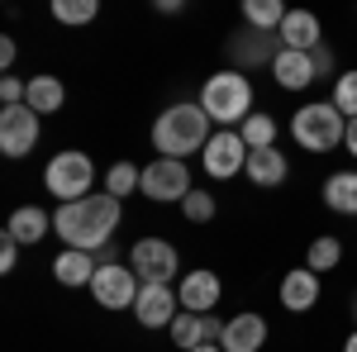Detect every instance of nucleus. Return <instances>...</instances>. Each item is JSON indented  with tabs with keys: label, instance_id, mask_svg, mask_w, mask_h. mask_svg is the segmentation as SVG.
I'll use <instances>...</instances> for the list:
<instances>
[{
	"label": "nucleus",
	"instance_id": "nucleus-32",
	"mask_svg": "<svg viewBox=\"0 0 357 352\" xmlns=\"http://www.w3.org/2000/svg\"><path fill=\"white\" fill-rule=\"evenodd\" d=\"M200 328H205V343H224V324L215 314H200Z\"/></svg>",
	"mask_w": 357,
	"mask_h": 352
},
{
	"label": "nucleus",
	"instance_id": "nucleus-38",
	"mask_svg": "<svg viewBox=\"0 0 357 352\" xmlns=\"http://www.w3.org/2000/svg\"><path fill=\"white\" fill-rule=\"evenodd\" d=\"M353 324H357V296H353Z\"/></svg>",
	"mask_w": 357,
	"mask_h": 352
},
{
	"label": "nucleus",
	"instance_id": "nucleus-20",
	"mask_svg": "<svg viewBox=\"0 0 357 352\" xmlns=\"http://www.w3.org/2000/svg\"><path fill=\"white\" fill-rule=\"evenodd\" d=\"M43 234H53V215H43L38 205H20L5 224V238H15L20 247H33Z\"/></svg>",
	"mask_w": 357,
	"mask_h": 352
},
{
	"label": "nucleus",
	"instance_id": "nucleus-7",
	"mask_svg": "<svg viewBox=\"0 0 357 352\" xmlns=\"http://www.w3.org/2000/svg\"><path fill=\"white\" fill-rule=\"evenodd\" d=\"M143 195L158 200V205H172V200H186L191 195V167L176 162V158H153L143 167Z\"/></svg>",
	"mask_w": 357,
	"mask_h": 352
},
{
	"label": "nucleus",
	"instance_id": "nucleus-34",
	"mask_svg": "<svg viewBox=\"0 0 357 352\" xmlns=\"http://www.w3.org/2000/svg\"><path fill=\"white\" fill-rule=\"evenodd\" d=\"M15 53H20V48H15V38H0V67H5V72L15 67Z\"/></svg>",
	"mask_w": 357,
	"mask_h": 352
},
{
	"label": "nucleus",
	"instance_id": "nucleus-1",
	"mask_svg": "<svg viewBox=\"0 0 357 352\" xmlns=\"http://www.w3.org/2000/svg\"><path fill=\"white\" fill-rule=\"evenodd\" d=\"M124 219V200H114L110 190H91L86 200L57 205L53 234L62 238V247H82V252H105Z\"/></svg>",
	"mask_w": 357,
	"mask_h": 352
},
{
	"label": "nucleus",
	"instance_id": "nucleus-4",
	"mask_svg": "<svg viewBox=\"0 0 357 352\" xmlns=\"http://www.w3.org/2000/svg\"><path fill=\"white\" fill-rule=\"evenodd\" d=\"M291 138H296V148H305V153H333L348 138V119L333 109V100H310V105L296 109Z\"/></svg>",
	"mask_w": 357,
	"mask_h": 352
},
{
	"label": "nucleus",
	"instance_id": "nucleus-2",
	"mask_svg": "<svg viewBox=\"0 0 357 352\" xmlns=\"http://www.w3.org/2000/svg\"><path fill=\"white\" fill-rule=\"evenodd\" d=\"M210 114L200 109V100H181V105H167L158 114V124H153V148H158V158H176V162H186V153H205V143H210Z\"/></svg>",
	"mask_w": 357,
	"mask_h": 352
},
{
	"label": "nucleus",
	"instance_id": "nucleus-17",
	"mask_svg": "<svg viewBox=\"0 0 357 352\" xmlns=\"http://www.w3.org/2000/svg\"><path fill=\"white\" fill-rule=\"evenodd\" d=\"M229 53L238 57V72H243V67H252V62H257V67H262V62L272 67L276 53H281V38H272V33H257V29H243V33H234Z\"/></svg>",
	"mask_w": 357,
	"mask_h": 352
},
{
	"label": "nucleus",
	"instance_id": "nucleus-29",
	"mask_svg": "<svg viewBox=\"0 0 357 352\" xmlns=\"http://www.w3.org/2000/svg\"><path fill=\"white\" fill-rule=\"evenodd\" d=\"M333 109H338L343 119H357V72H343V77L333 82Z\"/></svg>",
	"mask_w": 357,
	"mask_h": 352
},
{
	"label": "nucleus",
	"instance_id": "nucleus-24",
	"mask_svg": "<svg viewBox=\"0 0 357 352\" xmlns=\"http://www.w3.org/2000/svg\"><path fill=\"white\" fill-rule=\"evenodd\" d=\"M238 134H243L248 153H257V148H276V119L257 109V114H248L243 124H238Z\"/></svg>",
	"mask_w": 357,
	"mask_h": 352
},
{
	"label": "nucleus",
	"instance_id": "nucleus-33",
	"mask_svg": "<svg viewBox=\"0 0 357 352\" xmlns=\"http://www.w3.org/2000/svg\"><path fill=\"white\" fill-rule=\"evenodd\" d=\"M314 72H319V77H329V72H333V53H329V48H314Z\"/></svg>",
	"mask_w": 357,
	"mask_h": 352
},
{
	"label": "nucleus",
	"instance_id": "nucleus-31",
	"mask_svg": "<svg viewBox=\"0 0 357 352\" xmlns=\"http://www.w3.org/2000/svg\"><path fill=\"white\" fill-rule=\"evenodd\" d=\"M15 262H20V243L5 238V243H0V271H15Z\"/></svg>",
	"mask_w": 357,
	"mask_h": 352
},
{
	"label": "nucleus",
	"instance_id": "nucleus-35",
	"mask_svg": "<svg viewBox=\"0 0 357 352\" xmlns=\"http://www.w3.org/2000/svg\"><path fill=\"white\" fill-rule=\"evenodd\" d=\"M343 148L357 158V119H348V138H343Z\"/></svg>",
	"mask_w": 357,
	"mask_h": 352
},
{
	"label": "nucleus",
	"instance_id": "nucleus-12",
	"mask_svg": "<svg viewBox=\"0 0 357 352\" xmlns=\"http://www.w3.org/2000/svg\"><path fill=\"white\" fill-rule=\"evenodd\" d=\"M134 314L143 328H172V319L181 314V300L172 286H143L134 300Z\"/></svg>",
	"mask_w": 357,
	"mask_h": 352
},
{
	"label": "nucleus",
	"instance_id": "nucleus-13",
	"mask_svg": "<svg viewBox=\"0 0 357 352\" xmlns=\"http://www.w3.org/2000/svg\"><path fill=\"white\" fill-rule=\"evenodd\" d=\"M272 77L281 91H310V86L319 82V72H314V53H291V48H281L272 62Z\"/></svg>",
	"mask_w": 357,
	"mask_h": 352
},
{
	"label": "nucleus",
	"instance_id": "nucleus-9",
	"mask_svg": "<svg viewBox=\"0 0 357 352\" xmlns=\"http://www.w3.org/2000/svg\"><path fill=\"white\" fill-rule=\"evenodd\" d=\"M138 291H143V281L134 276V267H119V262H100L96 281H91V296L105 309H134Z\"/></svg>",
	"mask_w": 357,
	"mask_h": 352
},
{
	"label": "nucleus",
	"instance_id": "nucleus-25",
	"mask_svg": "<svg viewBox=\"0 0 357 352\" xmlns=\"http://www.w3.org/2000/svg\"><path fill=\"white\" fill-rule=\"evenodd\" d=\"M338 262H343V243H338L333 234H324V238L310 243V257H305V267H310V271H333Z\"/></svg>",
	"mask_w": 357,
	"mask_h": 352
},
{
	"label": "nucleus",
	"instance_id": "nucleus-19",
	"mask_svg": "<svg viewBox=\"0 0 357 352\" xmlns=\"http://www.w3.org/2000/svg\"><path fill=\"white\" fill-rule=\"evenodd\" d=\"M276 38H281V48H291V53H314V48H319V20H314L310 10H291L286 24L276 29Z\"/></svg>",
	"mask_w": 357,
	"mask_h": 352
},
{
	"label": "nucleus",
	"instance_id": "nucleus-5",
	"mask_svg": "<svg viewBox=\"0 0 357 352\" xmlns=\"http://www.w3.org/2000/svg\"><path fill=\"white\" fill-rule=\"evenodd\" d=\"M43 186L48 195H57L62 205H72V200H86L91 186H96V162L77 153V148H67V153H57L53 162L43 167Z\"/></svg>",
	"mask_w": 357,
	"mask_h": 352
},
{
	"label": "nucleus",
	"instance_id": "nucleus-18",
	"mask_svg": "<svg viewBox=\"0 0 357 352\" xmlns=\"http://www.w3.org/2000/svg\"><path fill=\"white\" fill-rule=\"evenodd\" d=\"M248 181L257 190H272L281 186L286 176H291V162H286V153H276V148H257V153H248Z\"/></svg>",
	"mask_w": 357,
	"mask_h": 352
},
{
	"label": "nucleus",
	"instance_id": "nucleus-26",
	"mask_svg": "<svg viewBox=\"0 0 357 352\" xmlns=\"http://www.w3.org/2000/svg\"><path fill=\"white\" fill-rule=\"evenodd\" d=\"M138 186H143V171H138L134 162H114L110 171H105V190H110L114 200H124V195H134Z\"/></svg>",
	"mask_w": 357,
	"mask_h": 352
},
{
	"label": "nucleus",
	"instance_id": "nucleus-37",
	"mask_svg": "<svg viewBox=\"0 0 357 352\" xmlns=\"http://www.w3.org/2000/svg\"><path fill=\"white\" fill-rule=\"evenodd\" d=\"M343 352H357V328H353V338H348V343H343Z\"/></svg>",
	"mask_w": 357,
	"mask_h": 352
},
{
	"label": "nucleus",
	"instance_id": "nucleus-15",
	"mask_svg": "<svg viewBox=\"0 0 357 352\" xmlns=\"http://www.w3.org/2000/svg\"><path fill=\"white\" fill-rule=\"evenodd\" d=\"M262 343H267V319L248 309V314H234V319L224 324V343L220 348L224 352H257Z\"/></svg>",
	"mask_w": 357,
	"mask_h": 352
},
{
	"label": "nucleus",
	"instance_id": "nucleus-11",
	"mask_svg": "<svg viewBox=\"0 0 357 352\" xmlns=\"http://www.w3.org/2000/svg\"><path fill=\"white\" fill-rule=\"evenodd\" d=\"M220 296H224V281L210 267L186 271V276H181V291H176V300H181L186 314H215V309H220Z\"/></svg>",
	"mask_w": 357,
	"mask_h": 352
},
{
	"label": "nucleus",
	"instance_id": "nucleus-36",
	"mask_svg": "<svg viewBox=\"0 0 357 352\" xmlns=\"http://www.w3.org/2000/svg\"><path fill=\"white\" fill-rule=\"evenodd\" d=\"M191 352H224L220 343H200V348H191Z\"/></svg>",
	"mask_w": 357,
	"mask_h": 352
},
{
	"label": "nucleus",
	"instance_id": "nucleus-16",
	"mask_svg": "<svg viewBox=\"0 0 357 352\" xmlns=\"http://www.w3.org/2000/svg\"><path fill=\"white\" fill-rule=\"evenodd\" d=\"M314 300H319V271L296 267V271H286V276H281V305H286L291 314L314 309Z\"/></svg>",
	"mask_w": 357,
	"mask_h": 352
},
{
	"label": "nucleus",
	"instance_id": "nucleus-27",
	"mask_svg": "<svg viewBox=\"0 0 357 352\" xmlns=\"http://www.w3.org/2000/svg\"><path fill=\"white\" fill-rule=\"evenodd\" d=\"M172 343H176L181 352L200 348V343H205V328H200V314H186V309H181V314L172 319Z\"/></svg>",
	"mask_w": 357,
	"mask_h": 352
},
{
	"label": "nucleus",
	"instance_id": "nucleus-8",
	"mask_svg": "<svg viewBox=\"0 0 357 352\" xmlns=\"http://www.w3.org/2000/svg\"><path fill=\"white\" fill-rule=\"evenodd\" d=\"M200 167H205V176L210 181H229V176H238L248 167V143L238 129H220V134L205 143V153H200Z\"/></svg>",
	"mask_w": 357,
	"mask_h": 352
},
{
	"label": "nucleus",
	"instance_id": "nucleus-3",
	"mask_svg": "<svg viewBox=\"0 0 357 352\" xmlns=\"http://www.w3.org/2000/svg\"><path fill=\"white\" fill-rule=\"evenodd\" d=\"M200 109L229 129V124H243L248 114H252V82H248L238 67H229V72H215L210 82L200 86Z\"/></svg>",
	"mask_w": 357,
	"mask_h": 352
},
{
	"label": "nucleus",
	"instance_id": "nucleus-28",
	"mask_svg": "<svg viewBox=\"0 0 357 352\" xmlns=\"http://www.w3.org/2000/svg\"><path fill=\"white\" fill-rule=\"evenodd\" d=\"M100 15L96 0H53V20L57 24H91Z\"/></svg>",
	"mask_w": 357,
	"mask_h": 352
},
{
	"label": "nucleus",
	"instance_id": "nucleus-30",
	"mask_svg": "<svg viewBox=\"0 0 357 352\" xmlns=\"http://www.w3.org/2000/svg\"><path fill=\"white\" fill-rule=\"evenodd\" d=\"M181 215L191 219V224H205V219H215V195H210V190H191V195L181 200Z\"/></svg>",
	"mask_w": 357,
	"mask_h": 352
},
{
	"label": "nucleus",
	"instance_id": "nucleus-6",
	"mask_svg": "<svg viewBox=\"0 0 357 352\" xmlns=\"http://www.w3.org/2000/svg\"><path fill=\"white\" fill-rule=\"evenodd\" d=\"M129 267H134V276L143 286H172L176 271H181V257H176V247L167 238H138L129 247Z\"/></svg>",
	"mask_w": 357,
	"mask_h": 352
},
{
	"label": "nucleus",
	"instance_id": "nucleus-21",
	"mask_svg": "<svg viewBox=\"0 0 357 352\" xmlns=\"http://www.w3.org/2000/svg\"><path fill=\"white\" fill-rule=\"evenodd\" d=\"M24 105L33 109V114H57V109L67 105V86L57 82V77H29Z\"/></svg>",
	"mask_w": 357,
	"mask_h": 352
},
{
	"label": "nucleus",
	"instance_id": "nucleus-22",
	"mask_svg": "<svg viewBox=\"0 0 357 352\" xmlns=\"http://www.w3.org/2000/svg\"><path fill=\"white\" fill-rule=\"evenodd\" d=\"M324 205L333 215H357V171H333L324 181Z\"/></svg>",
	"mask_w": 357,
	"mask_h": 352
},
{
	"label": "nucleus",
	"instance_id": "nucleus-23",
	"mask_svg": "<svg viewBox=\"0 0 357 352\" xmlns=\"http://www.w3.org/2000/svg\"><path fill=\"white\" fill-rule=\"evenodd\" d=\"M286 5L281 0H243V24L248 29H257V33H272V29L286 24Z\"/></svg>",
	"mask_w": 357,
	"mask_h": 352
},
{
	"label": "nucleus",
	"instance_id": "nucleus-14",
	"mask_svg": "<svg viewBox=\"0 0 357 352\" xmlns=\"http://www.w3.org/2000/svg\"><path fill=\"white\" fill-rule=\"evenodd\" d=\"M100 271V257L96 252H82V247H62L53 257V281L57 286H91Z\"/></svg>",
	"mask_w": 357,
	"mask_h": 352
},
{
	"label": "nucleus",
	"instance_id": "nucleus-10",
	"mask_svg": "<svg viewBox=\"0 0 357 352\" xmlns=\"http://www.w3.org/2000/svg\"><path fill=\"white\" fill-rule=\"evenodd\" d=\"M38 134H43V124H38V114L29 105H0V153H5V158L33 153Z\"/></svg>",
	"mask_w": 357,
	"mask_h": 352
}]
</instances>
